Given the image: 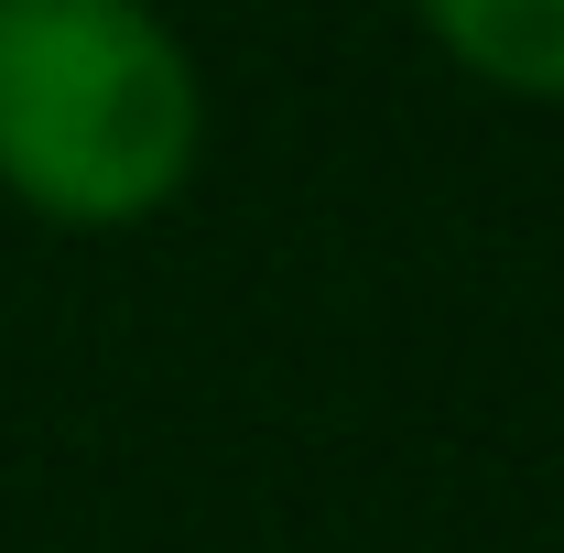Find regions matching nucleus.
<instances>
[{
  "mask_svg": "<svg viewBox=\"0 0 564 553\" xmlns=\"http://www.w3.org/2000/svg\"><path fill=\"white\" fill-rule=\"evenodd\" d=\"M207 98L141 0H0V196L55 228H141L185 196Z\"/></svg>",
  "mask_w": 564,
  "mask_h": 553,
  "instance_id": "obj_1",
  "label": "nucleus"
},
{
  "mask_svg": "<svg viewBox=\"0 0 564 553\" xmlns=\"http://www.w3.org/2000/svg\"><path fill=\"white\" fill-rule=\"evenodd\" d=\"M423 33L510 98H564V0H413Z\"/></svg>",
  "mask_w": 564,
  "mask_h": 553,
  "instance_id": "obj_2",
  "label": "nucleus"
}]
</instances>
